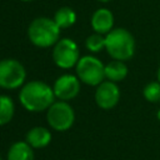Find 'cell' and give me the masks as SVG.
Listing matches in <instances>:
<instances>
[{"label": "cell", "mask_w": 160, "mask_h": 160, "mask_svg": "<svg viewBox=\"0 0 160 160\" xmlns=\"http://www.w3.org/2000/svg\"><path fill=\"white\" fill-rule=\"evenodd\" d=\"M19 101L21 106L30 112H40L48 110L55 101L52 88L41 80L25 82L20 88Z\"/></svg>", "instance_id": "1"}, {"label": "cell", "mask_w": 160, "mask_h": 160, "mask_svg": "<svg viewBox=\"0 0 160 160\" xmlns=\"http://www.w3.org/2000/svg\"><path fill=\"white\" fill-rule=\"evenodd\" d=\"M60 28L54 19L46 16L35 18L28 28V38L30 42L40 49L54 46L60 39Z\"/></svg>", "instance_id": "2"}, {"label": "cell", "mask_w": 160, "mask_h": 160, "mask_svg": "<svg viewBox=\"0 0 160 160\" xmlns=\"http://www.w3.org/2000/svg\"><path fill=\"white\" fill-rule=\"evenodd\" d=\"M135 49L134 35L124 28H114L105 35V50L115 60H130L135 54Z\"/></svg>", "instance_id": "3"}, {"label": "cell", "mask_w": 160, "mask_h": 160, "mask_svg": "<svg viewBox=\"0 0 160 160\" xmlns=\"http://www.w3.org/2000/svg\"><path fill=\"white\" fill-rule=\"evenodd\" d=\"M75 72L82 84L90 86H98L105 80V65L94 55L81 56L75 66Z\"/></svg>", "instance_id": "4"}, {"label": "cell", "mask_w": 160, "mask_h": 160, "mask_svg": "<svg viewBox=\"0 0 160 160\" xmlns=\"http://www.w3.org/2000/svg\"><path fill=\"white\" fill-rule=\"evenodd\" d=\"M75 121V111L72 106L64 100L54 101L46 110V122L55 131L69 130Z\"/></svg>", "instance_id": "5"}, {"label": "cell", "mask_w": 160, "mask_h": 160, "mask_svg": "<svg viewBox=\"0 0 160 160\" xmlns=\"http://www.w3.org/2000/svg\"><path fill=\"white\" fill-rule=\"evenodd\" d=\"M26 70L16 59L0 60V88L15 90L25 84Z\"/></svg>", "instance_id": "6"}, {"label": "cell", "mask_w": 160, "mask_h": 160, "mask_svg": "<svg viewBox=\"0 0 160 160\" xmlns=\"http://www.w3.org/2000/svg\"><path fill=\"white\" fill-rule=\"evenodd\" d=\"M52 61L54 64L64 70L75 68L80 56V50L78 44L69 38L59 39V41L52 46Z\"/></svg>", "instance_id": "7"}, {"label": "cell", "mask_w": 160, "mask_h": 160, "mask_svg": "<svg viewBox=\"0 0 160 160\" xmlns=\"http://www.w3.org/2000/svg\"><path fill=\"white\" fill-rule=\"evenodd\" d=\"M80 84L81 81L76 75L62 74L55 80L52 85L55 98L58 100H64V101L75 99L80 92V88H81Z\"/></svg>", "instance_id": "8"}, {"label": "cell", "mask_w": 160, "mask_h": 160, "mask_svg": "<svg viewBox=\"0 0 160 160\" xmlns=\"http://www.w3.org/2000/svg\"><path fill=\"white\" fill-rule=\"evenodd\" d=\"M95 102L100 109L110 110L115 108L120 100V89L116 82L110 80H104L96 86L95 90Z\"/></svg>", "instance_id": "9"}, {"label": "cell", "mask_w": 160, "mask_h": 160, "mask_svg": "<svg viewBox=\"0 0 160 160\" xmlns=\"http://www.w3.org/2000/svg\"><path fill=\"white\" fill-rule=\"evenodd\" d=\"M114 14L106 8H99L98 10H95L90 19V24L94 32H99L102 35H106L114 29Z\"/></svg>", "instance_id": "10"}, {"label": "cell", "mask_w": 160, "mask_h": 160, "mask_svg": "<svg viewBox=\"0 0 160 160\" xmlns=\"http://www.w3.org/2000/svg\"><path fill=\"white\" fill-rule=\"evenodd\" d=\"M51 132L45 126H34L25 135V141L34 149L46 148L51 142Z\"/></svg>", "instance_id": "11"}, {"label": "cell", "mask_w": 160, "mask_h": 160, "mask_svg": "<svg viewBox=\"0 0 160 160\" xmlns=\"http://www.w3.org/2000/svg\"><path fill=\"white\" fill-rule=\"evenodd\" d=\"M34 148L26 141H15L10 145L6 160H34Z\"/></svg>", "instance_id": "12"}, {"label": "cell", "mask_w": 160, "mask_h": 160, "mask_svg": "<svg viewBox=\"0 0 160 160\" xmlns=\"http://www.w3.org/2000/svg\"><path fill=\"white\" fill-rule=\"evenodd\" d=\"M128 72L129 70H128L125 61L112 59L110 62L105 65V79L106 80H110L114 82L122 81L128 76Z\"/></svg>", "instance_id": "13"}, {"label": "cell", "mask_w": 160, "mask_h": 160, "mask_svg": "<svg viewBox=\"0 0 160 160\" xmlns=\"http://www.w3.org/2000/svg\"><path fill=\"white\" fill-rule=\"evenodd\" d=\"M52 19L60 29H69L76 22V12L69 6H62L55 11Z\"/></svg>", "instance_id": "14"}, {"label": "cell", "mask_w": 160, "mask_h": 160, "mask_svg": "<svg viewBox=\"0 0 160 160\" xmlns=\"http://www.w3.org/2000/svg\"><path fill=\"white\" fill-rule=\"evenodd\" d=\"M15 115V104L9 95H0V126L9 124Z\"/></svg>", "instance_id": "15"}, {"label": "cell", "mask_w": 160, "mask_h": 160, "mask_svg": "<svg viewBox=\"0 0 160 160\" xmlns=\"http://www.w3.org/2000/svg\"><path fill=\"white\" fill-rule=\"evenodd\" d=\"M85 48L88 49V51L92 54L100 52L101 50L105 49V35L99 32L90 34L85 40Z\"/></svg>", "instance_id": "16"}, {"label": "cell", "mask_w": 160, "mask_h": 160, "mask_svg": "<svg viewBox=\"0 0 160 160\" xmlns=\"http://www.w3.org/2000/svg\"><path fill=\"white\" fill-rule=\"evenodd\" d=\"M142 96L149 102H159L160 101V82L150 81L148 82L142 89Z\"/></svg>", "instance_id": "17"}, {"label": "cell", "mask_w": 160, "mask_h": 160, "mask_svg": "<svg viewBox=\"0 0 160 160\" xmlns=\"http://www.w3.org/2000/svg\"><path fill=\"white\" fill-rule=\"evenodd\" d=\"M156 78H158V81L160 82V65H159V68H158V72H156Z\"/></svg>", "instance_id": "18"}, {"label": "cell", "mask_w": 160, "mask_h": 160, "mask_svg": "<svg viewBox=\"0 0 160 160\" xmlns=\"http://www.w3.org/2000/svg\"><path fill=\"white\" fill-rule=\"evenodd\" d=\"M99 2H109V1H111V0H98Z\"/></svg>", "instance_id": "19"}, {"label": "cell", "mask_w": 160, "mask_h": 160, "mask_svg": "<svg viewBox=\"0 0 160 160\" xmlns=\"http://www.w3.org/2000/svg\"><path fill=\"white\" fill-rule=\"evenodd\" d=\"M20 1H25V2H28V1H32V0H20Z\"/></svg>", "instance_id": "20"}, {"label": "cell", "mask_w": 160, "mask_h": 160, "mask_svg": "<svg viewBox=\"0 0 160 160\" xmlns=\"http://www.w3.org/2000/svg\"><path fill=\"white\" fill-rule=\"evenodd\" d=\"M0 160H2V158H1V155H0Z\"/></svg>", "instance_id": "21"}, {"label": "cell", "mask_w": 160, "mask_h": 160, "mask_svg": "<svg viewBox=\"0 0 160 160\" xmlns=\"http://www.w3.org/2000/svg\"><path fill=\"white\" fill-rule=\"evenodd\" d=\"M80 160H85V159H80Z\"/></svg>", "instance_id": "22"}]
</instances>
